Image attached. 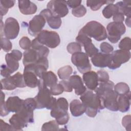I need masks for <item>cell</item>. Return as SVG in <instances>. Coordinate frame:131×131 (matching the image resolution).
Returning <instances> with one entry per match:
<instances>
[{
    "mask_svg": "<svg viewBox=\"0 0 131 131\" xmlns=\"http://www.w3.org/2000/svg\"><path fill=\"white\" fill-rule=\"evenodd\" d=\"M114 83L110 80L99 82L95 90L96 94L100 98L104 107L112 111H117V98L118 95L113 90Z\"/></svg>",
    "mask_w": 131,
    "mask_h": 131,
    "instance_id": "1",
    "label": "cell"
},
{
    "mask_svg": "<svg viewBox=\"0 0 131 131\" xmlns=\"http://www.w3.org/2000/svg\"><path fill=\"white\" fill-rule=\"evenodd\" d=\"M80 98L86 107L85 113L89 117H95L99 110L104 108L100 98L91 90H86Z\"/></svg>",
    "mask_w": 131,
    "mask_h": 131,
    "instance_id": "2",
    "label": "cell"
},
{
    "mask_svg": "<svg viewBox=\"0 0 131 131\" xmlns=\"http://www.w3.org/2000/svg\"><path fill=\"white\" fill-rule=\"evenodd\" d=\"M38 87V93L34 98L36 103V108L42 109L46 108L51 110L55 106L56 99L51 96L50 90L45 85L42 81L39 79Z\"/></svg>",
    "mask_w": 131,
    "mask_h": 131,
    "instance_id": "3",
    "label": "cell"
},
{
    "mask_svg": "<svg viewBox=\"0 0 131 131\" xmlns=\"http://www.w3.org/2000/svg\"><path fill=\"white\" fill-rule=\"evenodd\" d=\"M78 33L85 34L99 41L107 38V33L104 27L100 23L94 20L88 22L80 29Z\"/></svg>",
    "mask_w": 131,
    "mask_h": 131,
    "instance_id": "4",
    "label": "cell"
},
{
    "mask_svg": "<svg viewBox=\"0 0 131 131\" xmlns=\"http://www.w3.org/2000/svg\"><path fill=\"white\" fill-rule=\"evenodd\" d=\"M36 108V103L34 98H29L24 100L21 108L16 113L26 123H33V111Z\"/></svg>",
    "mask_w": 131,
    "mask_h": 131,
    "instance_id": "5",
    "label": "cell"
},
{
    "mask_svg": "<svg viewBox=\"0 0 131 131\" xmlns=\"http://www.w3.org/2000/svg\"><path fill=\"white\" fill-rule=\"evenodd\" d=\"M36 38L40 43L50 48L57 47L60 42L59 35L55 31L43 30L36 36Z\"/></svg>",
    "mask_w": 131,
    "mask_h": 131,
    "instance_id": "6",
    "label": "cell"
},
{
    "mask_svg": "<svg viewBox=\"0 0 131 131\" xmlns=\"http://www.w3.org/2000/svg\"><path fill=\"white\" fill-rule=\"evenodd\" d=\"M107 37L113 43H117L120 39L121 36L126 31V28L123 23L111 22L107 27Z\"/></svg>",
    "mask_w": 131,
    "mask_h": 131,
    "instance_id": "7",
    "label": "cell"
},
{
    "mask_svg": "<svg viewBox=\"0 0 131 131\" xmlns=\"http://www.w3.org/2000/svg\"><path fill=\"white\" fill-rule=\"evenodd\" d=\"M71 61L81 73L83 74L91 70L89 56L84 52H78L73 53L71 57Z\"/></svg>",
    "mask_w": 131,
    "mask_h": 131,
    "instance_id": "8",
    "label": "cell"
},
{
    "mask_svg": "<svg viewBox=\"0 0 131 131\" xmlns=\"http://www.w3.org/2000/svg\"><path fill=\"white\" fill-rule=\"evenodd\" d=\"M111 55V60L108 68L112 70L119 68L122 64L127 62L130 58L129 51L120 49L114 51Z\"/></svg>",
    "mask_w": 131,
    "mask_h": 131,
    "instance_id": "9",
    "label": "cell"
},
{
    "mask_svg": "<svg viewBox=\"0 0 131 131\" xmlns=\"http://www.w3.org/2000/svg\"><path fill=\"white\" fill-rule=\"evenodd\" d=\"M4 35L9 39H14L18 35L19 25L17 20L13 17L6 19L3 27Z\"/></svg>",
    "mask_w": 131,
    "mask_h": 131,
    "instance_id": "10",
    "label": "cell"
},
{
    "mask_svg": "<svg viewBox=\"0 0 131 131\" xmlns=\"http://www.w3.org/2000/svg\"><path fill=\"white\" fill-rule=\"evenodd\" d=\"M47 9H49L55 16L63 17L68 14L69 9L66 1L52 0L48 2Z\"/></svg>",
    "mask_w": 131,
    "mask_h": 131,
    "instance_id": "11",
    "label": "cell"
},
{
    "mask_svg": "<svg viewBox=\"0 0 131 131\" xmlns=\"http://www.w3.org/2000/svg\"><path fill=\"white\" fill-rule=\"evenodd\" d=\"M76 41L79 43L81 46L84 47L85 53L88 56L91 57L92 56L99 52L98 49L92 43L91 38L85 34L78 33L76 38Z\"/></svg>",
    "mask_w": 131,
    "mask_h": 131,
    "instance_id": "12",
    "label": "cell"
},
{
    "mask_svg": "<svg viewBox=\"0 0 131 131\" xmlns=\"http://www.w3.org/2000/svg\"><path fill=\"white\" fill-rule=\"evenodd\" d=\"M46 19L40 14L34 16L29 21L28 26V33L33 36H37L41 31L46 24Z\"/></svg>",
    "mask_w": 131,
    "mask_h": 131,
    "instance_id": "13",
    "label": "cell"
},
{
    "mask_svg": "<svg viewBox=\"0 0 131 131\" xmlns=\"http://www.w3.org/2000/svg\"><path fill=\"white\" fill-rule=\"evenodd\" d=\"M69 107V104L67 100L63 98H59L55 103V106L51 109V116L57 119L64 115L68 114V110Z\"/></svg>",
    "mask_w": 131,
    "mask_h": 131,
    "instance_id": "14",
    "label": "cell"
},
{
    "mask_svg": "<svg viewBox=\"0 0 131 131\" xmlns=\"http://www.w3.org/2000/svg\"><path fill=\"white\" fill-rule=\"evenodd\" d=\"M48 67V60L47 57H43L37 63L25 66L24 71H32L34 73L37 77L40 78L42 74L47 71Z\"/></svg>",
    "mask_w": 131,
    "mask_h": 131,
    "instance_id": "15",
    "label": "cell"
},
{
    "mask_svg": "<svg viewBox=\"0 0 131 131\" xmlns=\"http://www.w3.org/2000/svg\"><path fill=\"white\" fill-rule=\"evenodd\" d=\"M45 18L50 27L53 29H58L61 26L62 21L61 18L54 15L48 9L42 10L40 14Z\"/></svg>",
    "mask_w": 131,
    "mask_h": 131,
    "instance_id": "16",
    "label": "cell"
},
{
    "mask_svg": "<svg viewBox=\"0 0 131 131\" xmlns=\"http://www.w3.org/2000/svg\"><path fill=\"white\" fill-rule=\"evenodd\" d=\"M111 60V54L98 52L91 57V61L96 67L105 68L110 65Z\"/></svg>",
    "mask_w": 131,
    "mask_h": 131,
    "instance_id": "17",
    "label": "cell"
},
{
    "mask_svg": "<svg viewBox=\"0 0 131 131\" xmlns=\"http://www.w3.org/2000/svg\"><path fill=\"white\" fill-rule=\"evenodd\" d=\"M83 80L88 89L95 91L98 85V79L97 73L94 71H88L83 73Z\"/></svg>",
    "mask_w": 131,
    "mask_h": 131,
    "instance_id": "18",
    "label": "cell"
},
{
    "mask_svg": "<svg viewBox=\"0 0 131 131\" xmlns=\"http://www.w3.org/2000/svg\"><path fill=\"white\" fill-rule=\"evenodd\" d=\"M69 82L72 88L75 90V93L77 95H81L86 91V88L84 85L81 78L78 75L70 76L69 78Z\"/></svg>",
    "mask_w": 131,
    "mask_h": 131,
    "instance_id": "19",
    "label": "cell"
},
{
    "mask_svg": "<svg viewBox=\"0 0 131 131\" xmlns=\"http://www.w3.org/2000/svg\"><path fill=\"white\" fill-rule=\"evenodd\" d=\"M43 58L35 50L30 49L24 52V58L23 62L24 66L29 64L35 63L38 62L41 58Z\"/></svg>",
    "mask_w": 131,
    "mask_h": 131,
    "instance_id": "20",
    "label": "cell"
},
{
    "mask_svg": "<svg viewBox=\"0 0 131 131\" xmlns=\"http://www.w3.org/2000/svg\"><path fill=\"white\" fill-rule=\"evenodd\" d=\"M24 100L21 99L18 96L9 97L6 102V106L9 112H18L23 105Z\"/></svg>",
    "mask_w": 131,
    "mask_h": 131,
    "instance_id": "21",
    "label": "cell"
},
{
    "mask_svg": "<svg viewBox=\"0 0 131 131\" xmlns=\"http://www.w3.org/2000/svg\"><path fill=\"white\" fill-rule=\"evenodd\" d=\"M18 8L20 12L25 15H30L36 13L37 10V6L30 1H18Z\"/></svg>",
    "mask_w": 131,
    "mask_h": 131,
    "instance_id": "22",
    "label": "cell"
},
{
    "mask_svg": "<svg viewBox=\"0 0 131 131\" xmlns=\"http://www.w3.org/2000/svg\"><path fill=\"white\" fill-rule=\"evenodd\" d=\"M70 110L73 116L78 117L85 113L86 107L83 103L80 100L74 99L72 100L70 104Z\"/></svg>",
    "mask_w": 131,
    "mask_h": 131,
    "instance_id": "23",
    "label": "cell"
},
{
    "mask_svg": "<svg viewBox=\"0 0 131 131\" xmlns=\"http://www.w3.org/2000/svg\"><path fill=\"white\" fill-rule=\"evenodd\" d=\"M130 92L123 95H119L117 98L118 109L121 112H127L130 107Z\"/></svg>",
    "mask_w": 131,
    "mask_h": 131,
    "instance_id": "24",
    "label": "cell"
},
{
    "mask_svg": "<svg viewBox=\"0 0 131 131\" xmlns=\"http://www.w3.org/2000/svg\"><path fill=\"white\" fill-rule=\"evenodd\" d=\"M23 76L26 86L32 88L38 86L39 79L34 73L30 71H24Z\"/></svg>",
    "mask_w": 131,
    "mask_h": 131,
    "instance_id": "25",
    "label": "cell"
},
{
    "mask_svg": "<svg viewBox=\"0 0 131 131\" xmlns=\"http://www.w3.org/2000/svg\"><path fill=\"white\" fill-rule=\"evenodd\" d=\"M39 79L42 81L45 85L47 87H51L57 83V82L58 81L56 75L52 71H46L43 72Z\"/></svg>",
    "mask_w": 131,
    "mask_h": 131,
    "instance_id": "26",
    "label": "cell"
},
{
    "mask_svg": "<svg viewBox=\"0 0 131 131\" xmlns=\"http://www.w3.org/2000/svg\"><path fill=\"white\" fill-rule=\"evenodd\" d=\"M9 123L16 130H22L23 128L27 127L28 124L25 122L16 113L9 119Z\"/></svg>",
    "mask_w": 131,
    "mask_h": 131,
    "instance_id": "27",
    "label": "cell"
},
{
    "mask_svg": "<svg viewBox=\"0 0 131 131\" xmlns=\"http://www.w3.org/2000/svg\"><path fill=\"white\" fill-rule=\"evenodd\" d=\"M31 48L37 51L43 57H47L50 52L49 49L45 46L40 43L36 38L32 41Z\"/></svg>",
    "mask_w": 131,
    "mask_h": 131,
    "instance_id": "28",
    "label": "cell"
},
{
    "mask_svg": "<svg viewBox=\"0 0 131 131\" xmlns=\"http://www.w3.org/2000/svg\"><path fill=\"white\" fill-rule=\"evenodd\" d=\"M116 5L119 9V12L122 13L124 15H126L127 17H130L131 14V1H124L123 2H117Z\"/></svg>",
    "mask_w": 131,
    "mask_h": 131,
    "instance_id": "29",
    "label": "cell"
},
{
    "mask_svg": "<svg viewBox=\"0 0 131 131\" xmlns=\"http://www.w3.org/2000/svg\"><path fill=\"white\" fill-rule=\"evenodd\" d=\"M5 60L8 67L13 73L15 72L19 67L18 61L14 57L11 53H7L5 56Z\"/></svg>",
    "mask_w": 131,
    "mask_h": 131,
    "instance_id": "30",
    "label": "cell"
},
{
    "mask_svg": "<svg viewBox=\"0 0 131 131\" xmlns=\"http://www.w3.org/2000/svg\"><path fill=\"white\" fill-rule=\"evenodd\" d=\"M118 11H119L117 6L116 4L115 5L113 3H110L104 7L102 13L105 18H110Z\"/></svg>",
    "mask_w": 131,
    "mask_h": 131,
    "instance_id": "31",
    "label": "cell"
},
{
    "mask_svg": "<svg viewBox=\"0 0 131 131\" xmlns=\"http://www.w3.org/2000/svg\"><path fill=\"white\" fill-rule=\"evenodd\" d=\"M1 90L11 91L14 90L17 88L12 76H9L2 79L1 80Z\"/></svg>",
    "mask_w": 131,
    "mask_h": 131,
    "instance_id": "32",
    "label": "cell"
},
{
    "mask_svg": "<svg viewBox=\"0 0 131 131\" xmlns=\"http://www.w3.org/2000/svg\"><path fill=\"white\" fill-rule=\"evenodd\" d=\"M73 72V69L70 66H66L59 69L57 74L60 79L62 80L68 79Z\"/></svg>",
    "mask_w": 131,
    "mask_h": 131,
    "instance_id": "33",
    "label": "cell"
},
{
    "mask_svg": "<svg viewBox=\"0 0 131 131\" xmlns=\"http://www.w3.org/2000/svg\"><path fill=\"white\" fill-rule=\"evenodd\" d=\"M114 91L119 95H123L130 92L129 87L124 82H119L117 83L114 86Z\"/></svg>",
    "mask_w": 131,
    "mask_h": 131,
    "instance_id": "34",
    "label": "cell"
},
{
    "mask_svg": "<svg viewBox=\"0 0 131 131\" xmlns=\"http://www.w3.org/2000/svg\"><path fill=\"white\" fill-rule=\"evenodd\" d=\"M114 1H86V6L90 7L93 11L99 10L102 6L107 3H113Z\"/></svg>",
    "mask_w": 131,
    "mask_h": 131,
    "instance_id": "35",
    "label": "cell"
},
{
    "mask_svg": "<svg viewBox=\"0 0 131 131\" xmlns=\"http://www.w3.org/2000/svg\"><path fill=\"white\" fill-rule=\"evenodd\" d=\"M58 125L56 120H51L42 125L41 130H57L59 129Z\"/></svg>",
    "mask_w": 131,
    "mask_h": 131,
    "instance_id": "36",
    "label": "cell"
},
{
    "mask_svg": "<svg viewBox=\"0 0 131 131\" xmlns=\"http://www.w3.org/2000/svg\"><path fill=\"white\" fill-rule=\"evenodd\" d=\"M12 76L17 88H24L26 86L24 81L23 74H21L19 72H17Z\"/></svg>",
    "mask_w": 131,
    "mask_h": 131,
    "instance_id": "37",
    "label": "cell"
},
{
    "mask_svg": "<svg viewBox=\"0 0 131 131\" xmlns=\"http://www.w3.org/2000/svg\"><path fill=\"white\" fill-rule=\"evenodd\" d=\"M1 47L5 52H8L12 49V45L9 39L1 36Z\"/></svg>",
    "mask_w": 131,
    "mask_h": 131,
    "instance_id": "38",
    "label": "cell"
},
{
    "mask_svg": "<svg viewBox=\"0 0 131 131\" xmlns=\"http://www.w3.org/2000/svg\"><path fill=\"white\" fill-rule=\"evenodd\" d=\"M72 14L76 17H81L86 13V9L83 5H80L77 7L74 8L72 11Z\"/></svg>",
    "mask_w": 131,
    "mask_h": 131,
    "instance_id": "39",
    "label": "cell"
},
{
    "mask_svg": "<svg viewBox=\"0 0 131 131\" xmlns=\"http://www.w3.org/2000/svg\"><path fill=\"white\" fill-rule=\"evenodd\" d=\"M130 41L131 39L129 37H125L120 41L118 45V47L120 50L129 51L131 49Z\"/></svg>",
    "mask_w": 131,
    "mask_h": 131,
    "instance_id": "40",
    "label": "cell"
},
{
    "mask_svg": "<svg viewBox=\"0 0 131 131\" xmlns=\"http://www.w3.org/2000/svg\"><path fill=\"white\" fill-rule=\"evenodd\" d=\"M67 51L71 54L81 52V46L77 42H72L69 43L67 47Z\"/></svg>",
    "mask_w": 131,
    "mask_h": 131,
    "instance_id": "41",
    "label": "cell"
},
{
    "mask_svg": "<svg viewBox=\"0 0 131 131\" xmlns=\"http://www.w3.org/2000/svg\"><path fill=\"white\" fill-rule=\"evenodd\" d=\"M5 94L1 91V108H0V114L2 117L7 116L10 112L7 109L6 106V102H5Z\"/></svg>",
    "mask_w": 131,
    "mask_h": 131,
    "instance_id": "42",
    "label": "cell"
},
{
    "mask_svg": "<svg viewBox=\"0 0 131 131\" xmlns=\"http://www.w3.org/2000/svg\"><path fill=\"white\" fill-rule=\"evenodd\" d=\"M19 45L20 48L24 50H27L31 47L32 41L27 36H23L19 41Z\"/></svg>",
    "mask_w": 131,
    "mask_h": 131,
    "instance_id": "43",
    "label": "cell"
},
{
    "mask_svg": "<svg viewBox=\"0 0 131 131\" xmlns=\"http://www.w3.org/2000/svg\"><path fill=\"white\" fill-rule=\"evenodd\" d=\"M50 92L52 95H59L63 93L64 89L62 86L59 83L51 86L50 89Z\"/></svg>",
    "mask_w": 131,
    "mask_h": 131,
    "instance_id": "44",
    "label": "cell"
},
{
    "mask_svg": "<svg viewBox=\"0 0 131 131\" xmlns=\"http://www.w3.org/2000/svg\"><path fill=\"white\" fill-rule=\"evenodd\" d=\"M98 82H105L109 80V75L107 72L104 70H99L97 72Z\"/></svg>",
    "mask_w": 131,
    "mask_h": 131,
    "instance_id": "45",
    "label": "cell"
},
{
    "mask_svg": "<svg viewBox=\"0 0 131 131\" xmlns=\"http://www.w3.org/2000/svg\"><path fill=\"white\" fill-rule=\"evenodd\" d=\"M100 48L101 52L105 54H110L114 50L113 47L106 42H102L100 44Z\"/></svg>",
    "mask_w": 131,
    "mask_h": 131,
    "instance_id": "46",
    "label": "cell"
},
{
    "mask_svg": "<svg viewBox=\"0 0 131 131\" xmlns=\"http://www.w3.org/2000/svg\"><path fill=\"white\" fill-rule=\"evenodd\" d=\"M122 124L127 130H130L131 116L130 115L124 116L122 120Z\"/></svg>",
    "mask_w": 131,
    "mask_h": 131,
    "instance_id": "47",
    "label": "cell"
},
{
    "mask_svg": "<svg viewBox=\"0 0 131 131\" xmlns=\"http://www.w3.org/2000/svg\"><path fill=\"white\" fill-rule=\"evenodd\" d=\"M13 73L12 71L5 64H2L1 67V74L5 78L10 76L11 74Z\"/></svg>",
    "mask_w": 131,
    "mask_h": 131,
    "instance_id": "48",
    "label": "cell"
},
{
    "mask_svg": "<svg viewBox=\"0 0 131 131\" xmlns=\"http://www.w3.org/2000/svg\"><path fill=\"white\" fill-rule=\"evenodd\" d=\"M15 1L14 0H1L0 1V6L3 8L9 9L14 6Z\"/></svg>",
    "mask_w": 131,
    "mask_h": 131,
    "instance_id": "49",
    "label": "cell"
},
{
    "mask_svg": "<svg viewBox=\"0 0 131 131\" xmlns=\"http://www.w3.org/2000/svg\"><path fill=\"white\" fill-rule=\"evenodd\" d=\"M0 130H16V129L13 127L11 124L7 123L3 120H1L0 123Z\"/></svg>",
    "mask_w": 131,
    "mask_h": 131,
    "instance_id": "50",
    "label": "cell"
},
{
    "mask_svg": "<svg viewBox=\"0 0 131 131\" xmlns=\"http://www.w3.org/2000/svg\"><path fill=\"white\" fill-rule=\"evenodd\" d=\"M59 83L62 86L64 91L67 92H71L73 91V88L70 84L69 81L63 80L59 82Z\"/></svg>",
    "mask_w": 131,
    "mask_h": 131,
    "instance_id": "51",
    "label": "cell"
},
{
    "mask_svg": "<svg viewBox=\"0 0 131 131\" xmlns=\"http://www.w3.org/2000/svg\"><path fill=\"white\" fill-rule=\"evenodd\" d=\"M124 19V15L119 11L117 12L113 15V20L115 22L123 23Z\"/></svg>",
    "mask_w": 131,
    "mask_h": 131,
    "instance_id": "52",
    "label": "cell"
},
{
    "mask_svg": "<svg viewBox=\"0 0 131 131\" xmlns=\"http://www.w3.org/2000/svg\"><path fill=\"white\" fill-rule=\"evenodd\" d=\"M67 4L69 7L73 9L81 5V1L79 0H70L66 1Z\"/></svg>",
    "mask_w": 131,
    "mask_h": 131,
    "instance_id": "53",
    "label": "cell"
},
{
    "mask_svg": "<svg viewBox=\"0 0 131 131\" xmlns=\"http://www.w3.org/2000/svg\"><path fill=\"white\" fill-rule=\"evenodd\" d=\"M11 53L18 61H19L21 59L22 53L20 51L17 50H13L11 51Z\"/></svg>",
    "mask_w": 131,
    "mask_h": 131,
    "instance_id": "54",
    "label": "cell"
},
{
    "mask_svg": "<svg viewBox=\"0 0 131 131\" xmlns=\"http://www.w3.org/2000/svg\"><path fill=\"white\" fill-rule=\"evenodd\" d=\"M125 24L128 27H130V17H126L125 19Z\"/></svg>",
    "mask_w": 131,
    "mask_h": 131,
    "instance_id": "55",
    "label": "cell"
}]
</instances>
